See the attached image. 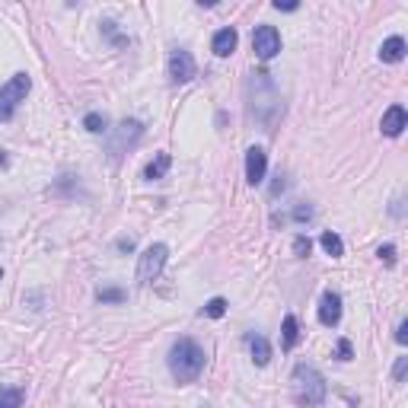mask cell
Wrapping results in <instances>:
<instances>
[{"instance_id":"obj_21","label":"cell","mask_w":408,"mask_h":408,"mask_svg":"<svg viewBox=\"0 0 408 408\" xmlns=\"http://www.w3.org/2000/svg\"><path fill=\"white\" fill-rule=\"evenodd\" d=\"M335 357H338V361H351V357H354V348H351L348 338H342V342L335 344Z\"/></svg>"},{"instance_id":"obj_2","label":"cell","mask_w":408,"mask_h":408,"mask_svg":"<svg viewBox=\"0 0 408 408\" xmlns=\"http://www.w3.org/2000/svg\"><path fill=\"white\" fill-rule=\"evenodd\" d=\"M290 396L303 408H319L325 402V396H329L325 377L316 370L313 364H297L294 373H290Z\"/></svg>"},{"instance_id":"obj_13","label":"cell","mask_w":408,"mask_h":408,"mask_svg":"<svg viewBox=\"0 0 408 408\" xmlns=\"http://www.w3.org/2000/svg\"><path fill=\"white\" fill-rule=\"evenodd\" d=\"M297 342H300V322H297V316H284V325H281V344H284V351L297 348Z\"/></svg>"},{"instance_id":"obj_25","label":"cell","mask_w":408,"mask_h":408,"mask_svg":"<svg viewBox=\"0 0 408 408\" xmlns=\"http://www.w3.org/2000/svg\"><path fill=\"white\" fill-rule=\"evenodd\" d=\"M309 217H313V207H309V204H306V207L300 204L297 211H294V220H309Z\"/></svg>"},{"instance_id":"obj_22","label":"cell","mask_w":408,"mask_h":408,"mask_svg":"<svg viewBox=\"0 0 408 408\" xmlns=\"http://www.w3.org/2000/svg\"><path fill=\"white\" fill-rule=\"evenodd\" d=\"M309 249H313V242L306 240V236H297V240H294V252H297L300 259H306V255H309Z\"/></svg>"},{"instance_id":"obj_3","label":"cell","mask_w":408,"mask_h":408,"mask_svg":"<svg viewBox=\"0 0 408 408\" xmlns=\"http://www.w3.org/2000/svg\"><path fill=\"white\" fill-rule=\"evenodd\" d=\"M29 90H32V80L26 74H13L7 84L0 86V121H10L16 115L19 102H26Z\"/></svg>"},{"instance_id":"obj_17","label":"cell","mask_w":408,"mask_h":408,"mask_svg":"<svg viewBox=\"0 0 408 408\" xmlns=\"http://www.w3.org/2000/svg\"><path fill=\"white\" fill-rule=\"evenodd\" d=\"M84 128L90 131V134H105V131H109V121H105V115H99V112H90L84 118Z\"/></svg>"},{"instance_id":"obj_18","label":"cell","mask_w":408,"mask_h":408,"mask_svg":"<svg viewBox=\"0 0 408 408\" xmlns=\"http://www.w3.org/2000/svg\"><path fill=\"white\" fill-rule=\"evenodd\" d=\"M0 408H23V392L19 390H3L0 392Z\"/></svg>"},{"instance_id":"obj_4","label":"cell","mask_w":408,"mask_h":408,"mask_svg":"<svg viewBox=\"0 0 408 408\" xmlns=\"http://www.w3.org/2000/svg\"><path fill=\"white\" fill-rule=\"evenodd\" d=\"M166 259H169V249L163 242H153L144 249V255L138 259V281L140 284H150V281L160 278V271L166 268Z\"/></svg>"},{"instance_id":"obj_20","label":"cell","mask_w":408,"mask_h":408,"mask_svg":"<svg viewBox=\"0 0 408 408\" xmlns=\"http://www.w3.org/2000/svg\"><path fill=\"white\" fill-rule=\"evenodd\" d=\"M96 297H99V303H125V290H118V288H102Z\"/></svg>"},{"instance_id":"obj_5","label":"cell","mask_w":408,"mask_h":408,"mask_svg":"<svg viewBox=\"0 0 408 408\" xmlns=\"http://www.w3.org/2000/svg\"><path fill=\"white\" fill-rule=\"evenodd\" d=\"M140 134H144V125H140V121H134V118L121 121L118 128H115V140H112V147H109L112 163H118V157L125 153V147H134V144L140 140Z\"/></svg>"},{"instance_id":"obj_26","label":"cell","mask_w":408,"mask_h":408,"mask_svg":"<svg viewBox=\"0 0 408 408\" xmlns=\"http://www.w3.org/2000/svg\"><path fill=\"white\" fill-rule=\"evenodd\" d=\"M396 342L399 344L408 342V322H399V329H396Z\"/></svg>"},{"instance_id":"obj_16","label":"cell","mask_w":408,"mask_h":408,"mask_svg":"<svg viewBox=\"0 0 408 408\" xmlns=\"http://www.w3.org/2000/svg\"><path fill=\"white\" fill-rule=\"evenodd\" d=\"M319 242H322V249L329 252L332 259H342V255H344V242H342V236H338V233L325 230L322 236H319Z\"/></svg>"},{"instance_id":"obj_8","label":"cell","mask_w":408,"mask_h":408,"mask_svg":"<svg viewBox=\"0 0 408 408\" xmlns=\"http://www.w3.org/2000/svg\"><path fill=\"white\" fill-rule=\"evenodd\" d=\"M265 173H268V157L262 147H249L246 150V182L249 186H262L265 182Z\"/></svg>"},{"instance_id":"obj_9","label":"cell","mask_w":408,"mask_h":408,"mask_svg":"<svg viewBox=\"0 0 408 408\" xmlns=\"http://www.w3.org/2000/svg\"><path fill=\"white\" fill-rule=\"evenodd\" d=\"M319 322L325 329H332V325L342 322V297L335 294V290H325L322 300H319Z\"/></svg>"},{"instance_id":"obj_28","label":"cell","mask_w":408,"mask_h":408,"mask_svg":"<svg viewBox=\"0 0 408 408\" xmlns=\"http://www.w3.org/2000/svg\"><path fill=\"white\" fill-rule=\"evenodd\" d=\"M118 249L121 252H131V249H134V242H131V240H118Z\"/></svg>"},{"instance_id":"obj_24","label":"cell","mask_w":408,"mask_h":408,"mask_svg":"<svg viewBox=\"0 0 408 408\" xmlns=\"http://www.w3.org/2000/svg\"><path fill=\"white\" fill-rule=\"evenodd\" d=\"M386 265H396V246H380V252H377Z\"/></svg>"},{"instance_id":"obj_10","label":"cell","mask_w":408,"mask_h":408,"mask_svg":"<svg viewBox=\"0 0 408 408\" xmlns=\"http://www.w3.org/2000/svg\"><path fill=\"white\" fill-rule=\"evenodd\" d=\"M405 125H408V112L402 109V105H390L386 109V115H383V134L386 138H399L402 131H405Z\"/></svg>"},{"instance_id":"obj_19","label":"cell","mask_w":408,"mask_h":408,"mask_svg":"<svg viewBox=\"0 0 408 408\" xmlns=\"http://www.w3.org/2000/svg\"><path fill=\"white\" fill-rule=\"evenodd\" d=\"M227 313V300L223 297H214L204 303V316H211V319H220V316Z\"/></svg>"},{"instance_id":"obj_14","label":"cell","mask_w":408,"mask_h":408,"mask_svg":"<svg viewBox=\"0 0 408 408\" xmlns=\"http://www.w3.org/2000/svg\"><path fill=\"white\" fill-rule=\"evenodd\" d=\"M249 351H252V361H255V367H265V364L271 361V344L262 338V335H252L249 338Z\"/></svg>"},{"instance_id":"obj_15","label":"cell","mask_w":408,"mask_h":408,"mask_svg":"<svg viewBox=\"0 0 408 408\" xmlns=\"http://www.w3.org/2000/svg\"><path fill=\"white\" fill-rule=\"evenodd\" d=\"M169 166H173V157H169V153H157V157H153V163L144 169V179L157 182V179H163L169 173Z\"/></svg>"},{"instance_id":"obj_11","label":"cell","mask_w":408,"mask_h":408,"mask_svg":"<svg viewBox=\"0 0 408 408\" xmlns=\"http://www.w3.org/2000/svg\"><path fill=\"white\" fill-rule=\"evenodd\" d=\"M236 42H240V36H236V29H220L217 36H214L211 48L217 58H230L233 51H236Z\"/></svg>"},{"instance_id":"obj_1","label":"cell","mask_w":408,"mask_h":408,"mask_svg":"<svg viewBox=\"0 0 408 408\" xmlns=\"http://www.w3.org/2000/svg\"><path fill=\"white\" fill-rule=\"evenodd\" d=\"M169 373H173V380L176 383H195L204 370V348L192 338H179L173 348H169Z\"/></svg>"},{"instance_id":"obj_27","label":"cell","mask_w":408,"mask_h":408,"mask_svg":"<svg viewBox=\"0 0 408 408\" xmlns=\"http://www.w3.org/2000/svg\"><path fill=\"white\" fill-rule=\"evenodd\" d=\"M275 10H288V13H294V10H297V3H294V0H288V3L275 0Z\"/></svg>"},{"instance_id":"obj_12","label":"cell","mask_w":408,"mask_h":408,"mask_svg":"<svg viewBox=\"0 0 408 408\" xmlns=\"http://www.w3.org/2000/svg\"><path fill=\"white\" fill-rule=\"evenodd\" d=\"M402 58H405V38L402 36L386 38L383 48H380V61H386V64H399Z\"/></svg>"},{"instance_id":"obj_7","label":"cell","mask_w":408,"mask_h":408,"mask_svg":"<svg viewBox=\"0 0 408 408\" xmlns=\"http://www.w3.org/2000/svg\"><path fill=\"white\" fill-rule=\"evenodd\" d=\"M252 48L262 61H271L281 51V32L275 26H259L252 32Z\"/></svg>"},{"instance_id":"obj_6","label":"cell","mask_w":408,"mask_h":408,"mask_svg":"<svg viewBox=\"0 0 408 408\" xmlns=\"http://www.w3.org/2000/svg\"><path fill=\"white\" fill-rule=\"evenodd\" d=\"M166 74L173 84H188L192 77H195V58L176 48V51H169V61H166Z\"/></svg>"},{"instance_id":"obj_29","label":"cell","mask_w":408,"mask_h":408,"mask_svg":"<svg viewBox=\"0 0 408 408\" xmlns=\"http://www.w3.org/2000/svg\"><path fill=\"white\" fill-rule=\"evenodd\" d=\"M0 278H3V268H0Z\"/></svg>"},{"instance_id":"obj_23","label":"cell","mask_w":408,"mask_h":408,"mask_svg":"<svg viewBox=\"0 0 408 408\" xmlns=\"http://www.w3.org/2000/svg\"><path fill=\"white\" fill-rule=\"evenodd\" d=\"M405 370H408V357H399V361H396V367H392V380L402 383V380H405Z\"/></svg>"}]
</instances>
